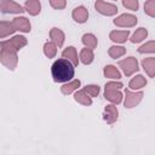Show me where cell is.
I'll list each match as a JSON object with an SVG mask.
<instances>
[{"instance_id":"6da1fadb","label":"cell","mask_w":155,"mask_h":155,"mask_svg":"<svg viewBox=\"0 0 155 155\" xmlns=\"http://www.w3.org/2000/svg\"><path fill=\"white\" fill-rule=\"evenodd\" d=\"M51 74L54 82H68L74 78V65L68 59L59 58L53 62L51 67Z\"/></svg>"},{"instance_id":"7a4b0ae2","label":"cell","mask_w":155,"mask_h":155,"mask_svg":"<svg viewBox=\"0 0 155 155\" xmlns=\"http://www.w3.org/2000/svg\"><path fill=\"white\" fill-rule=\"evenodd\" d=\"M0 62L2 65H5L8 70H15L18 64V56L17 51L12 48L10 45H7L5 41L1 42V50H0Z\"/></svg>"},{"instance_id":"3957f363","label":"cell","mask_w":155,"mask_h":155,"mask_svg":"<svg viewBox=\"0 0 155 155\" xmlns=\"http://www.w3.org/2000/svg\"><path fill=\"white\" fill-rule=\"evenodd\" d=\"M124 87L122 82L120 81H109L104 86V97L107 101L111 102L113 104H119L122 101V93L120 90Z\"/></svg>"},{"instance_id":"277c9868","label":"cell","mask_w":155,"mask_h":155,"mask_svg":"<svg viewBox=\"0 0 155 155\" xmlns=\"http://www.w3.org/2000/svg\"><path fill=\"white\" fill-rule=\"evenodd\" d=\"M119 67L122 69V71H124V74L126 76H131L132 74H134V73H137L139 70L138 61H137L136 57H132V56L119 61Z\"/></svg>"},{"instance_id":"5b68a950","label":"cell","mask_w":155,"mask_h":155,"mask_svg":"<svg viewBox=\"0 0 155 155\" xmlns=\"http://www.w3.org/2000/svg\"><path fill=\"white\" fill-rule=\"evenodd\" d=\"M144 93L142 91L138 92H132L130 90H125V101H124V105L125 108H134L136 105H138L143 98Z\"/></svg>"},{"instance_id":"8992f818","label":"cell","mask_w":155,"mask_h":155,"mask_svg":"<svg viewBox=\"0 0 155 155\" xmlns=\"http://www.w3.org/2000/svg\"><path fill=\"white\" fill-rule=\"evenodd\" d=\"M94 8L97 12H99L103 16H114L117 13V6L110 2H105L103 0H96L94 2Z\"/></svg>"},{"instance_id":"52a82bcc","label":"cell","mask_w":155,"mask_h":155,"mask_svg":"<svg viewBox=\"0 0 155 155\" xmlns=\"http://www.w3.org/2000/svg\"><path fill=\"white\" fill-rule=\"evenodd\" d=\"M0 11L2 13H22L24 8L13 0H0Z\"/></svg>"},{"instance_id":"ba28073f","label":"cell","mask_w":155,"mask_h":155,"mask_svg":"<svg viewBox=\"0 0 155 155\" xmlns=\"http://www.w3.org/2000/svg\"><path fill=\"white\" fill-rule=\"evenodd\" d=\"M137 17L131 15V13H122L119 17L114 19V24L117 27H124V28H131L137 24Z\"/></svg>"},{"instance_id":"9c48e42d","label":"cell","mask_w":155,"mask_h":155,"mask_svg":"<svg viewBox=\"0 0 155 155\" xmlns=\"http://www.w3.org/2000/svg\"><path fill=\"white\" fill-rule=\"evenodd\" d=\"M119 117V110L116 108L115 104H109L104 108V114H103V119L107 124L111 125L114 124Z\"/></svg>"},{"instance_id":"30bf717a","label":"cell","mask_w":155,"mask_h":155,"mask_svg":"<svg viewBox=\"0 0 155 155\" xmlns=\"http://www.w3.org/2000/svg\"><path fill=\"white\" fill-rule=\"evenodd\" d=\"M12 24L15 27L16 30H19L22 33H29L30 29H31V25H30V22L27 17H15L12 19Z\"/></svg>"},{"instance_id":"8fae6325","label":"cell","mask_w":155,"mask_h":155,"mask_svg":"<svg viewBox=\"0 0 155 155\" xmlns=\"http://www.w3.org/2000/svg\"><path fill=\"white\" fill-rule=\"evenodd\" d=\"M71 17H73V19H74L76 23L82 24V23H85V22L87 21V18H88V11H87V8H86L85 6H78V7H75V8L73 10Z\"/></svg>"},{"instance_id":"7c38bea8","label":"cell","mask_w":155,"mask_h":155,"mask_svg":"<svg viewBox=\"0 0 155 155\" xmlns=\"http://www.w3.org/2000/svg\"><path fill=\"white\" fill-rule=\"evenodd\" d=\"M5 42H6L7 45H10L12 48H15L16 51H19L21 48H23V47L28 44V40H27V38H24L23 35H15V36H12L11 39L6 40Z\"/></svg>"},{"instance_id":"4fadbf2b","label":"cell","mask_w":155,"mask_h":155,"mask_svg":"<svg viewBox=\"0 0 155 155\" xmlns=\"http://www.w3.org/2000/svg\"><path fill=\"white\" fill-rule=\"evenodd\" d=\"M130 36V30H113L109 33V39L116 44H124Z\"/></svg>"},{"instance_id":"5bb4252c","label":"cell","mask_w":155,"mask_h":155,"mask_svg":"<svg viewBox=\"0 0 155 155\" xmlns=\"http://www.w3.org/2000/svg\"><path fill=\"white\" fill-rule=\"evenodd\" d=\"M50 38H51V41L57 45V47H62L64 44L65 35L59 28H52L50 30Z\"/></svg>"},{"instance_id":"9a60e30c","label":"cell","mask_w":155,"mask_h":155,"mask_svg":"<svg viewBox=\"0 0 155 155\" xmlns=\"http://www.w3.org/2000/svg\"><path fill=\"white\" fill-rule=\"evenodd\" d=\"M24 10L30 16H36L41 11V2L39 0H27L24 4Z\"/></svg>"},{"instance_id":"2e32d148","label":"cell","mask_w":155,"mask_h":155,"mask_svg":"<svg viewBox=\"0 0 155 155\" xmlns=\"http://www.w3.org/2000/svg\"><path fill=\"white\" fill-rule=\"evenodd\" d=\"M62 58L68 59L69 62H71L73 65H78V64H79V58H78L76 48H75L74 46H69V47H67V48L62 52Z\"/></svg>"},{"instance_id":"e0dca14e","label":"cell","mask_w":155,"mask_h":155,"mask_svg":"<svg viewBox=\"0 0 155 155\" xmlns=\"http://www.w3.org/2000/svg\"><path fill=\"white\" fill-rule=\"evenodd\" d=\"M142 67L144 71L149 75V78L155 76V58L154 57H148L142 61Z\"/></svg>"},{"instance_id":"ac0fdd59","label":"cell","mask_w":155,"mask_h":155,"mask_svg":"<svg viewBox=\"0 0 155 155\" xmlns=\"http://www.w3.org/2000/svg\"><path fill=\"white\" fill-rule=\"evenodd\" d=\"M80 85H81V81H80L79 79L68 81L67 84H64V85L61 87V92H62L64 96H68V94H70L71 92L76 91V90L80 87Z\"/></svg>"},{"instance_id":"d6986e66","label":"cell","mask_w":155,"mask_h":155,"mask_svg":"<svg viewBox=\"0 0 155 155\" xmlns=\"http://www.w3.org/2000/svg\"><path fill=\"white\" fill-rule=\"evenodd\" d=\"M16 31L12 22H5V21H0V39H4L6 36L12 35Z\"/></svg>"},{"instance_id":"ffe728a7","label":"cell","mask_w":155,"mask_h":155,"mask_svg":"<svg viewBox=\"0 0 155 155\" xmlns=\"http://www.w3.org/2000/svg\"><path fill=\"white\" fill-rule=\"evenodd\" d=\"M74 99H75L78 103H80V104H82V105H86V107H88V105L92 104V98L85 92L84 88H82V90H79V91L75 92V94H74Z\"/></svg>"},{"instance_id":"44dd1931","label":"cell","mask_w":155,"mask_h":155,"mask_svg":"<svg viewBox=\"0 0 155 155\" xmlns=\"http://www.w3.org/2000/svg\"><path fill=\"white\" fill-rule=\"evenodd\" d=\"M79 58H80V61H81V63H82V64H85V65L91 64V63L93 62V59H94L93 50L87 48V47L82 48V50L80 51V56H79Z\"/></svg>"},{"instance_id":"7402d4cb","label":"cell","mask_w":155,"mask_h":155,"mask_svg":"<svg viewBox=\"0 0 155 155\" xmlns=\"http://www.w3.org/2000/svg\"><path fill=\"white\" fill-rule=\"evenodd\" d=\"M145 85H147V79L143 75H137L132 78L128 82V87L131 90H139V88H143Z\"/></svg>"},{"instance_id":"603a6c76","label":"cell","mask_w":155,"mask_h":155,"mask_svg":"<svg viewBox=\"0 0 155 155\" xmlns=\"http://www.w3.org/2000/svg\"><path fill=\"white\" fill-rule=\"evenodd\" d=\"M81 41H82V44L85 45V47L91 48V50H94V48L97 47V44H98L97 38H96L93 34H91V33L84 34L82 38H81Z\"/></svg>"},{"instance_id":"cb8c5ba5","label":"cell","mask_w":155,"mask_h":155,"mask_svg":"<svg viewBox=\"0 0 155 155\" xmlns=\"http://www.w3.org/2000/svg\"><path fill=\"white\" fill-rule=\"evenodd\" d=\"M103 74H104V76L108 78V79H116V80H117V79L121 78V74H120L119 69H117L115 65H111V64L104 67Z\"/></svg>"},{"instance_id":"d4e9b609","label":"cell","mask_w":155,"mask_h":155,"mask_svg":"<svg viewBox=\"0 0 155 155\" xmlns=\"http://www.w3.org/2000/svg\"><path fill=\"white\" fill-rule=\"evenodd\" d=\"M147 36H148V30H147L145 28L140 27V28H138V29L133 33V35L131 36V42H133V44H138V42L143 41Z\"/></svg>"},{"instance_id":"484cf974","label":"cell","mask_w":155,"mask_h":155,"mask_svg":"<svg viewBox=\"0 0 155 155\" xmlns=\"http://www.w3.org/2000/svg\"><path fill=\"white\" fill-rule=\"evenodd\" d=\"M125 53H126V48H125L124 46H116V45H114V46L109 47V50H108V54H109L113 59L120 58V57H122Z\"/></svg>"},{"instance_id":"4316f807","label":"cell","mask_w":155,"mask_h":155,"mask_svg":"<svg viewBox=\"0 0 155 155\" xmlns=\"http://www.w3.org/2000/svg\"><path fill=\"white\" fill-rule=\"evenodd\" d=\"M44 53L47 58H53L57 53V45L52 41H47L44 45Z\"/></svg>"},{"instance_id":"83f0119b","label":"cell","mask_w":155,"mask_h":155,"mask_svg":"<svg viewBox=\"0 0 155 155\" xmlns=\"http://www.w3.org/2000/svg\"><path fill=\"white\" fill-rule=\"evenodd\" d=\"M138 52L139 53H154L155 52V41L154 40H150L147 44L142 45L138 48Z\"/></svg>"},{"instance_id":"f1b7e54d","label":"cell","mask_w":155,"mask_h":155,"mask_svg":"<svg viewBox=\"0 0 155 155\" xmlns=\"http://www.w3.org/2000/svg\"><path fill=\"white\" fill-rule=\"evenodd\" d=\"M144 12L151 18L155 17V0H148L144 4Z\"/></svg>"},{"instance_id":"f546056e","label":"cell","mask_w":155,"mask_h":155,"mask_svg":"<svg viewBox=\"0 0 155 155\" xmlns=\"http://www.w3.org/2000/svg\"><path fill=\"white\" fill-rule=\"evenodd\" d=\"M85 92L92 98V97H97L98 94H99V92H101V88H99V86L98 85H87L85 88Z\"/></svg>"},{"instance_id":"4dcf8cb0","label":"cell","mask_w":155,"mask_h":155,"mask_svg":"<svg viewBox=\"0 0 155 155\" xmlns=\"http://www.w3.org/2000/svg\"><path fill=\"white\" fill-rule=\"evenodd\" d=\"M122 5L131 11H137L139 8V1L138 0H122Z\"/></svg>"},{"instance_id":"1f68e13d","label":"cell","mask_w":155,"mask_h":155,"mask_svg":"<svg viewBox=\"0 0 155 155\" xmlns=\"http://www.w3.org/2000/svg\"><path fill=\"white\" fill-rule=\"evenodd\" d=\"M50 5L54 10H63L67 6V0H50Z\"/></svg>"},{"instance_id":"d6a6232c","label":"cell","mask_w":155,"mask_h":155,"mask_svg":"<svg viewBox=\"0 0 155 155\" xmlns=\"http://www.w3.org/2000/svg\"><path fill=\"white\" fill-rule=\"evenodd\" d=\"M0 50H1V42H0Z\"/></svg>"}]
</instances>
